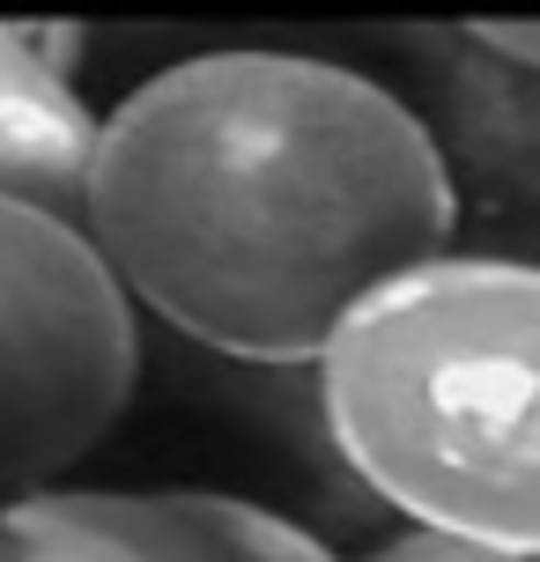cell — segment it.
<instances>
[{"instance_id": "cell-1", "label": "cell", "mask_w": 540, "mask_h": 562, "mask_svg": "<svg viewBox=\"0 0 540 562\" xmlns=\"http://www.w3.org/2000/svg\"><path fill=\"white\" fill-rule=\"evenodd\" d=\"M82 223L171 334L237 363H318L385 281L452 252L459 193L385 82L237 45L97 119Z\"/></svg>"}, {"instance_id": "cell-2", "label": "cell", "mask_w": 540, "mask_h": 562, "mask_svg": "<svg viewBox=\"0 0 540 562\" xmlns=\"http://www.w3.org/2000/svg\"><path fill=\"white\" fill-rule=\"evenodd\" d=\"M326 437L370 496L496 555H540V267L437 252L318 356Z\"/></svg>"}, {"instance_id": "cell-3", "label": "cell", "mask_w": 540, "mask_h": 562, "mask_svg": "<svg viewBox=\"0 0 540 562\" xmlns=\"http://www.w3.org/2000/svg\"><path fill=\"white\" fill-rule=\"evenodd\" d=\"M75 207L0 193V504L104 445L142 378V318Z\"/></svg>"}, {"instance_id": "cell-4", "label": "cell", "mask_w": 540, "mask_h": 562, "mask_svg": "<svg viewBox=\"0 0 540 562\" xmlns=\"http://www.w3.org/2000/svg\"><path fill=\"white\" fill-rule=\"evenodd\" d=\"M8 562H334L296 518L223 488H30L0 504Z\"/></svg>"}, {"instance_id": "cell-5", "label": "cell", "mask_w": 540, "mask_h": 562, "mask_svg": "<svg viewBox=\"0 0 540 562\" xmlns=\"http://www.w3.org/2000/svg\"><path fill=\"white\" fill-rule=\"evenodd\" d=\"M97 112L30 30H0V193H30L82 215Z\"/></svg>"}, {"instance_id": "cell-6", "label": "cell", "mask_w": 540, "mask_h": 562, "mask_svg": "<svg viewBox=\"0 0 540 562\" xmlns=\"http://www.w3.org/2000/svg\"><path fill=\"white\" fill-rule=\"evenodd\" d=\"M370 562H504L496 548H474L459 533H437V526H407L400 540H385Z\"/></svg>"}, {"instance_id": "cell-7", "label": "cell", "mask_w": 540, "mask_h": 562, "mask_svg": "<svg viewBox=\"0 0 540 562\" xmlns=\"http://www.w3.org/2000/svg\"><path fill=\"white\" fill-rule=\"evenodd\" d=\"M474 37L488 53L518 59V67H540V23H474Z\"/></svg>"}, {"instance_id": "cell-8", "label": "cell", "mask_w": 540, "mask_h": 562, "mask_svg": "<svg viewBox=\"0 0 540 562\" xmlns=\"http://www.w3.org/2000/svg\"><path fill=\"white\" fill-rule=\"evenodd\" d=\"M504 562H540V555H504Z\"/></svg>"}, {"instance_id": "cell-9", "label": "cell", "mask_w": 540, "mask_h": 562, "mask_svg": "<svg viewBox=\"0 0 540 562\" xmlns=\"http://www.w3.org/2000/svg\"><path fill=\"white\" fill-rule=\"evenodd\" d=\"M0 562H8V548H0Z\"/></svg>"}]
</instances>
